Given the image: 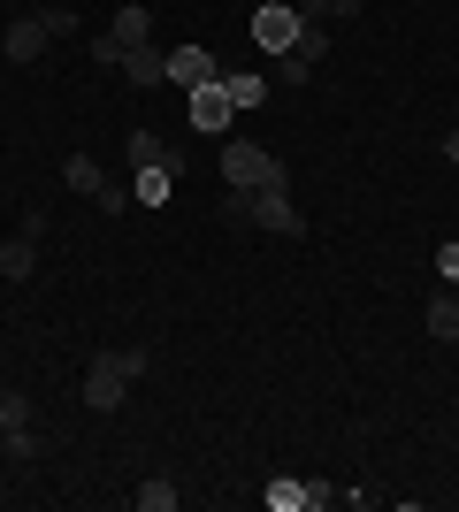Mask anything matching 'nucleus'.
<instances>
[{"instance_id":"7ed1b4c3","label":"nucleus","mask_w":459,"mask_h":512,"mask_svg":"<svg viewBox=\"0 0 459 512\" xmlns=\"http://www.w3.org/2000/svg\"><path fill=\"white\" fill-rule=\"evenodd\" d=\"M299 31H306V16L291 0H261V8H253V46H261V54H291Z\"/></svg>"},{"instance_id":"b1692460","label":"nucleus","mask_w":459,"mask_h":512,"mask_svg":"<svg viewBox=\"0 0 459 512\" xmlns=\"http://www.w3.org/2000/svg\"><path fill=\"white\" fill-rule=\"evenodd\" d=\"M100 207L123 214V207H138V199H131V184H100Z\"/></svg>"},{"instance_id":"a878e982","label":"nucleus","mask_w":459,"mask_h":512,"mask_svg":"<svg viewBox=\"0 0 459 512\" xmlns=\"http://www.w3.org/2000/svg\"><path fill=\"white\" fill-rule=\"evenodd\" d=\"M444 161H452V169H459V130H444Z\"/></svg>"},{"instance_id":"dca6fc26","label":"nucleus","mask_w":459,"mask_h":512,"mask_svg":"<svg viewBox=\"0 0 459 512\" xmlns=\"http://www.w3.org/2000/svg\"><path fill=\"white\" fill-rule=\"evenodd\" d=\"M176 497H184V490H176L169 474H153V482H138V490H131V505L138 512H176Z\"/></svg>"},{"instance_id":"412c9836","label":"nucleus","mask_w":459,"mask_h":512,"mask_svg":"<svg viewBox=\"0 0 459 512\" xmlns=\"http://www.w3.org/2000/svg\"><path fill=\"white\" fill-rule=\"evenodd\" d=\"M291 54H299V62H322V54H329V23H306V31H299V46H291Z\"/></svg>"},{"instance_id":"0eeeda50","label":"nucleus","mask_w":459,"mask_h":512,"mask_svg":"<svg viewBox=\"0 0 459 512\" xmlns=\"http://www.w3.org/2000/svg\"><path fill=\"white\" fill-rule=\"evenodd\" d=\"M222 69H215V54L207 46H169V85L176 92H192V85H215Z\"/></svg>"},{"instance_id":"9b49d317","label":"nucleus","mask_w":459,"mask_h":512,"mask_svg":"<svg viewBox=\"0 0 459 512\" xmlns=\"http://www.w3.org/2000/svg\"><path fill=\"white\" fill-rule=\"evenodd\" d=\"M123 77H131V85H169V54H161V46H131V54H123Z\"/></svg>"},{"instance_id":"aec40b11","label":"nucleus","mask_w":459,"mask_h":512,"mask_svg":"<svg viewBox=\"0 0 459 512\" xmlns=\"http://www.w3.org/2000/svg\"><path fill=\"white\" fill-rule=\"evenodd\" d=\"M100 360H108L115 375H123V383H138V375H146V367H153L146 352H138V344H123V352H100Z\"/></svg>"},{"instance_id":"5701e85b","label":"nucleus","mask_w":459,"mask_h":512,"mask_svg":"<svg viewBox=\"0 0 459 512\" xmlns=\"http://www.w3.org/2000/svg\"><path fill=\"white\" fill-rule=\"evenodd\" d=\"M276 77H284V85H306V77H314V62H299V54H276Z\"/></svg>"},{"instance_id":"4be33fe9","label":"nucleus","mask_w":459,"mask_h":512,"mask_svg":"<svg viewBox=\"0 0 459 512\" xmlns=\"http://www.w3.org/2000/svg\"><path fill=\"white\" fill-rule=\"evenodd\" d=\"M329 505H345V490L337 482H306V512H329Z\"/></svg>"},{"instance_id":"f3484780","label":"nucleus","mask_w":459,"mask_h":512,"mask_svg":"<svg viewBox=\"0 0 459 512\" xmlns=\"http://www.w3.org/2000/svg\"><path fill=\"white\" fill-rule=\"evenodd\" d=\"M306 23H345V16H360V0H291Z\"/></svg>"},{"instance_id":"4468645a","label":"nucleus","mask_w":459,"mask_h":512,"mask_svg":"<svg viewBox=\"0 0 459 512\" xmlns=\"http://www.w3.org/2000/svg\"><path fill=\"white\" fill-rule=\"evenodd\" d=\"M62 184H69V192H85V199H100V184H108V176H100V161H92V153H69V161H62Z\"/></svg>"},{"instance_id":"6e6552de","label":"nucleus","mask_w":459,"mask_h":512,"mask_svg":"<svg viewBox=\"0 0 459 512\" xmlns=\"http://www.w3.org/2000/svg\"><path fill=\"white\" fill-rule=\"evenodd\" d=\"M123 398H131V383H123L108 360H92V375H85V406H92V413H115Z\"/></svg>"},{"instance_id":"1a4fd4ad","label":"nucleus","mask_w":459,"mask_h":512,"mask_svg":"<svg viewBox=\"0 0 459 512\" xmlns=\"http://www.w3.org/2000/svg\"><path fill=\"white\" fill-rule=\"evenodd\" d=\"M169 192H176V169H169V161L131 169V199H138V207H169Z\"/></svg>"},{"instance_id":"39448f33","label":"nucleus","mask_w":459,"mask_h":512,"mask_svg":"<svg viewBox=\"0 0 459 512\" xmlns=\"http://www.w3.org/2000/svg\"><path fill=\"white\" fill-rule=\"evenodd\" d=\"M46 39H54V23H46V16L8 23V31H0V62H39V54H46Z\"/></svg>"},{"instance_id":"20e7f679","label":"nucleus","mask_w":459,"mask_h":512,"mask_svg":"<svg viewBox=\"0 0 459 512\" xmlns=\"http://www.w3.org/2000/svg\"><path fill=\"white\" fill-rule=\"evenodd\" d=\"M230 115H238V107H230V85H222V77L184 92V123H192V130H215V138H222V130H230Z\"/></svg>"},{"instance_id":"2eb2a0df","label":"nucleus","mask_w":459,"mask_h":512,"mask_svg":"<svg viewBox=\"0 0 459 512\" xmlns=\"http://www.w3.org/2000/svg\"><path fill=\"white\" fill-rule=\"evenodd\" d=\"M222 85H230V107H261L268 100V77H261V69H222Z\"/></svg>"},{"instance_id":"f03ea898","label":"nucleus","mask_w":459,"mask_h":512,"mask_svg":"<svg viewBox=\"0 0 459 512\" xmlns=\"http://www.w3.org/2000/svg\"><path fill=\"white\" fill-rule=\"evenodd\" d=\"M222 184L230 192H284L291 176H284V161L268 146H253V138H222Z\"/></svg>"},{"instance_id":"393cba45","label":"nucleus","mask_w":459,"mask_h":512,"mask_svg":"<svg viewBox=\"0 0 459 512\" xmlns=\"http://www.w3.org/2000/svg\"><path fill=\"white\" fill-rule=\"evenodd\" d=\"M437 276H444V283H459V245H437Z\"/></svg>"},{"instance_id":"f257e3e1","label":"nucleus","mask_w":459,"mask_h":512,"mask_svg":"<svg viewBox=\"0 0 459 512\" xmlns=\"http://www.w3.org/2000/svg\"><path fill=\"white\" fill-rule=\"evenodd\" d=\"M222 214L268 237H306V214L291 207V192H222Z\"/></svg>"},{"instance_id":"6ab92c4d","label":"nucleus","mask_w":459,"mask_h":512,"mask_svg":"<svg viewBox=\"0 0 459 512\" xmlns=\"http://www.w3.org/2000/svg\"><path fill=\"white\" fill-rule=\"evenodd\" d=\"M23 421H31V398L0 383V436H8V428H23Z\"/></svg>"},{"instance_id":"423d86ee","label":"nucleus","mask_w":459,"mask_h":512,"mask_svg":"<svg viewBox=\"0 0 459 512\" xmlns=\"http://www.w3.org/2000/svg\"><path fill=\"white\" fill-rule=\"evenodd\" d=\"M108 46H115V54L153 46V8H146V0H131V8H115V16H108Z\"/></svg>"},{"instance_id":"ddd939ff","label":"nucleus","mask_w":459,"mask_h":512,"mask_svg":"<svg viewBox=\"0 0 459 512\" xmlns=\"http://www.w3.org/2000/svg\"><path fill=\"white\" fill-rule=\"evenodd\" d=\"M123 153H131V169H146V161H169V169L184 176V153H169L153 130H131V138H123Z\"/></svg>"},{"instance_id":"f8f14e48","label":"nucleus","mask_w":459,"mask_h":512,"mask_svg":"<svg viewBox=\"0 0 459 512\" xmlns=\"http://www.w3.org/2000/svg\"><path fill=\"white\" fill-rule=\"evenodd\" d=\"M429 337H437V344H459V291H452V283L429 299Z\"/></svg>"},{"instance_id":"9d476101","label":"nucleus","mask_w":459,"mask_h":512,"mask_svg":"<svg viewBox=\"0 0 459 512\" xmlns=\"http://www.w3.org/2000/svg\"><path fill=\"white\" fill-rule=\"evenodd\" d=\"M31 268H39V230H16L8 245H0V276H8V283H23Z\"/></svg>"},{"instance_id":"a211bd4d","label":"nucleus","mask_w":459,"mask_h":512,"mask_svg":"<svg viewBox=\"0 0 459 512\" xmlns=\"http://www.w3.org/2000/svg\"><path fill=\"white\" fill-rule=\"evenodd\" d=\"M261 497H268V512H306V482H291V474H276Z\"/></svg>"}]
</instances>
